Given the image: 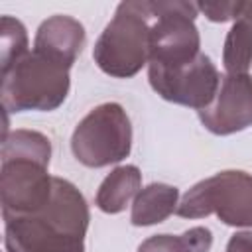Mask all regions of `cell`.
Segmentation results:
<instances>
[{"label": "cell", "instance_id": "6da1fadb", "mask_svg": "<svg viewBox=\"0 0 252 252\" xmlns=\"http://www.w3.org/2000/svg\"><path fill=\"white\" fill-rule=\"evenodd\" d=\"M89 205L67 179L53 177L49 203L33 215L4 220L6 252H85Z\"/></svg>", "mask_w": 252, "mask_h": 252}, {"label": "cell", "instance_id": "7a4b0ae2", "mask_svg": "<svg viewBox=\"0 0 252 252\" xmlns=\"http://www.w3.org/2000/svg\"><path fill=\"white\" fill-rule=\"evenodd\" d=\"M51 142L35 130H14L2 140L0 201L2 219L39 213L51 199Z\"/></svg>", "mask_w": 252, "mask_h": 252}, {"label": "cell", "instance_id": "3957f363", "mask_svg": "<svg viewBox=\"0 0 252 252\" xmlns=\"http://www.w3.org/2000/svg\"><path fill=\"white\" fill-rule=\"evenodd\" d=\"M154 20L152 0L120 2L93 47L98 69L116 79H130L150 61V32Z\"/></svg>", "mask_w": 252, "mask_h": 252}, {"label": "cell", "instance_id": "277c9868", "mask_svg": "<svg viewBox=\"0 0 252 252\" xmlns=\"http://www.w3.org/2000/svg\"><path fill=\"white\" fill-rule=\"evenodd\" d=\"M69 87L67 65L39 51H28L2 73V106L8 112H49L65 102Z\"/></svg>", "mask_w": 252, "mask_h": 252}, {"label": "cell", "instance_id": "5b68a950", "mask_svg": "<svg viewBox=\"0 0 252 252\" xmlns=\"http://www.w3.org/2000/svg\"><path fill=\"white\" fill-rule=\"evenodd\" d=\"M175 213L183 219L217 215L228 226L252 228V175L226 169L201 179L181 197Z\"/></svg>", "mask_w": 252, "mask_h": 252}, {"label": "cell", "instance_id": "8992f818", "mask_svg": "<svg viewBox=\"0 0 252 252\" xmlns=\"http://www.w3.org/2000/svg\"><path fill=\"white\" fill-rule=\"evenodd\" d=\"M132 150V124L118 102L94 106L73 130L71 152L87 167H106L128 158Z\"/></svg>", "mask_w": 252, "mask_h": 252}, {"label": "cell", "instance_id": "52a82bcc", "mask_svg": "<svg viewBox=\"0 0 252 252\" xmlns=\"http://www.w3.org/2000/svg\"><path fill=\"white\" fill-rule=\"evenodd\" d=\"M197 12V4L193 2H154L148 65L173 69L193 61L201 53V37L195 26Z\"/></svg>", "mask_w": 252, "mask_h": 252}, {"label": "cell", "instance_id": "ba28073f", "mask_svg": "<svg viewBox=\"0 0 252 252\" xmlns=\"http://www.w3.org/2000/svg\"><path fill=\"white\" fill-rule=\"evenodd\" d=\"M148 81L163 100L189 106L199 112L215 100L220 85V73L209 55L199 53L193 61L173 69L148 65Z\"/></svg>", "mask_w": 252, "mask_h": 252}, {"label": "cell", "instance_id": "9c48e42d", "mask_svg": "<svg viewBox=\"0 0 252 252\" xmlns=\"http://www.w3.org/2000/svg\"><path fill=\"white\" fill-rule=\"evenodd\" d=\"M201 124L217 136H228L252 126V75L226 73L215 100L199 110Z\"/></svg>", "mask_w": 252, "mask_h": 252}, {"label": "cell", "instance_id": "30bf717a", "mask_svg": "<svg viewBox=\"0 0 252 252\" xmlns=\"http://www.w3.org/2000/svg\"><path fill=\"white\" fill-rule=\"evenodd\" d=\"M85 47V28L71 16H51L37 28L33 39V51H39L69 69L77 61Z\"/></svg>", "mask_w": 252, "mask_h": 252}, {"label": "cell", "instance_id": "8fae6325", "mask_svg": "<svg viewBox=\"0 0 252 252\" xmlns=\"http://www.w3.org/2000/svg\"><path fill=\"white\" fill-rule=\"evenodd\" d=\"M142 173L136 165H118L114 167L98 185L94 205L106 215L122 213L132 199L140 193Z\"/></svg>", "mask_w": 252, "mask_h": 252}, {"label": "cell", "instance_id": "7c38bea8", "mask_svg": "<svg viewBox=\"0 0 252 252\" xmlns=\"http://www.w3.org/2000/svg\"><path fill=\"white\" fill-rule=\"evenodd\" d=\"M179 191L167 183H150L136 195L132 203L130 222L134 226H152L163 222L177 211Z\"/></svg>", "mask_w": 252, "mask_h": 252}, {"label": "cell", "instance_id": "4fadbf2b", "mask_svg": "<svg viewBox=\"0 0 252 252\" xmlns=\"http://www.w3.org/2000/svg\"><path fill=\"white\" fill-rule=\"evenodd\" d=\"M222 65L226 73H248L252 65V2L244 4L242 14L226 33Z\"/></svg>", "mask_w": 252, "mask_h": 252}, {"label": "cell", "instance_id": "5bb4252c", "mask_svg": "<svg viewBox=\"0 0 252 252\" xmlns=\"http://www.w3.org/2000/svg\"><path fill=\"white\" fill-rule=\"evenodd\" d=\"M213 232L207 226H193L181 234H154L146 238L138 252H209Z\"/></svg>", "mask_w": 252, "mask_h": 252}, {"label": "cell", "instance_id": "9a60e30c", "mask_svg": "<svg viewBox=\"0 0 252 252\" xmlns=\"http://www.w3.org/2000/svg\"><path fill=\"white\" fill-rule=\"evenodd\" d=\"M28 53V33L20 20L12 16L0 18V63L2 73Z\"/></svg>", "mask_w": 252, "mask_h": 252}, {"label": "cell", "instance_id": "2e32d148", "mask_svg": "<svg viewBox=\"0 0 252 252\" xmlns=\"http://www.w3.org/2000/svg\"><path fill=\"white\" fill-rule=\"evenodd\" d=\"M246 2H199L197 10H201L211 22H228V20H236L242 10H244Z\"/></svg>", "mask_w": 252, "mask_h": 252}, {"label": "cell", "instance_id": "e0dca14e", "mask_svg": "<svg viewBox=\"0 0 252 252\" xmlns=\"http://www.w3.org/2000/svg\"><path fill=\"white\" fill-rule=\"evenodd\" d=\"M226 252H252V230H242L230 236Z\"/></svg>", "mask_w": 252, "mask_h": 252}]
</instances>
